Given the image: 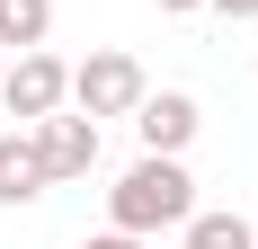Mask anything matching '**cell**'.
<instances>
[{
	"instance_id": "5",
	"label": "cell",
	"mask_w": 258,
	"mask_h": 249,
	"mask_svg": "<svg viewBox=\"0 0 258 249\" xmlns=\"http://www.w3.org/2000/svg\"><path fill=\"white\" fill-rule=\"evenodd\" d=\"M196 125H205V107L187 98V89H143V107H134L143 151H187V143H196Z\"/></svg>"
},
{
	"instance_id": "9",
	"label": "cell",
	"mask_w": 258,
	"mask_h": 249,
	"mask_svg": "<svg viewBox=\"0 0 258 249\" xmlns=\"http://www.w3.org/2000/svg\"><path fill=\"white\" fill-rule=\"evenodd\" d=\"M80 249H152V240H143V231H116V223H107L98 240H80Z\"/></svg>"
},
{
	"instance_id": "3",
	"label": "cell",
	"mask_w": 258,
	"mask_h": 249,
	"mask_svg": "<svg viewBox=\"0 0 258 249\" xmlns=\"http://www.w3.org/2000/svg\"><path fill=\"white\" fill-rule=\"evenodd\" d=\"M143 89H152V80H143V63H134V53H116V45H98L89 63H72V107H80V116H134V107H143Z\"/></svg>"
},
{
	"instance_id": "7",
	"label": "cell",
	"mask_w": 258,
	"mask_h": 249,
	"mask_svg": "<svg viewBox=\"0 0 258 249\" xmlns=\"http://www.w3.org/2000/svg\"><path fill=\"white\" fill-rule=\"evenodd\" d=\"M178 249H258V223H240V214H187L178 223Z\"/></svg>"
},
{
	"instance_id": "10",
	"label": "cell",
	"mask_w": 258,
	"mask_h": 249,
	"mask_svg": "<svg viewBox=\"0 0 258 249\" xmlns=\"http://www.w3.org/2000/svg\"><path fill=\"white\" fill-rule=\"evenodd\" d=\"M205 9H223V18H258V0H205Z\"/></svg>"
},
{
	"instance_id": "12",
	"label": "cell",
	"mask_w": 258,
	"mask_h": 249,
	"mask_svg": "<svg viewBox=\"0 0 258 249\" xmlns=\"http://www.w3.org/2000/svg\"><path fill=\"white\" fill-rule=\"evenodd\" d=\"M0 72H9V53H0Z\"/></svg>"
},
{
	"instance_id": "6",
	"label": "cell",
	"mask_w": 258,
	"mask_h": 249,
	"mask_svg": "<svg viewBox=\"0 0 258 249\" xmlns=\"http://www.w3.org/2000/svg\"><path fill=\"white\" fill-rule=\"evenodd\" d=\"M53 178H45V151H36V134H0V205H36Z\"/></svg>"
},
{
	"instance_id": "2",
	"label": "cell",
	"mask_w": 258,
	"mask_h": 249,
	"mask_svg": "<svg viewBox=\"0 0 258 249\" xmlns=\"http://www.w3.org/2000/svg\"><path fill=\"white\" fill-rule=\"evenodd\" d=\"M0 107H9L18 125H45L53 107H72V63L45 53V45L9 53V72H0Z\"/></svg>"
},
{
	"instance_id": "8",
	"label": "cell",
	"mask_w": 258,
	"mask_h": 249,
	"mask_svg": "<svg viewBox=\"0 0 258 249\" xmlns=\"http://www.w3.org/2000/svg\"><path fill=\"white\" fill-rule=\"evenodd\" d=\"M53 36V0H0V53H27Z\"/></svg>"
},
{
	"instance_id": "1",
	"label": "cell",
	"mask_w": 258,
	"mask_h": 249,
	"mask_svg": "<svg viewBox=\"0 0 258 249\" xmlns=\"http://www.w3.org/2000/svg\"><path fill=\"white\" fill-rule=\"evenodd\" d=\"M187 214H196V178H187L178 151H143V160L107 187V223H116V231H143V240L178 231Z\"/></svg>"
},
{
	"instance_id": "4",
	"label": "cell",
	"mask_w": 258,
	"mask_h": 249,
	"mask_svg": "<svg viewBox=\"0 0 258 249\" xmlns=\"http://www.w3.org/2000/svg\"><path fill=\"white\" fill-rule=\"evenodd\" d=\"M27 134H36V151H45V178H53V187L98 169V116H80V107H53V116H45V125H27Z\"/></svg>"
},
{
	"instance_id": "11",
	"label": "cell",
	"mask_w": 258,
	"mask_h": 249,
	"mask_svg": "<svg viewBox=\"0 0 258 249\" xmlns=\"http://www.w3.org/2000/svg\"><path fill=\"white\" fill-rule=\"evenodd\" d=\"M152 9H160V18H187V9H205V0H152Z\"/></svg>"
}]
</instances>
